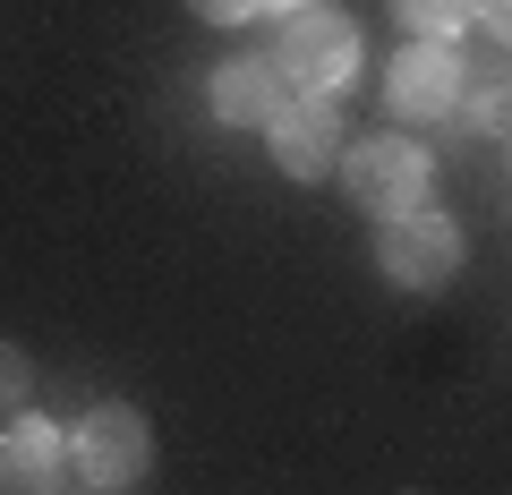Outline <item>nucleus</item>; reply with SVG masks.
Segmentation results:
<instances>
[{
    "instance_id": "obj_11",
    "label": "nucleus",
    "mask_w": 512,
    "mask_h": 495,
    "mask_svg": "<svg viewBox=\"0 0 512 495\" xmlns=\"http://www.w3.org/2000/svg\"><path fill=\"white\" fill-rule=\"evenodd\" d=\"M453 120H461V129H504L512 137V86H461Z\"/></svg>"
},
{
    "instance_id": "obj_13",
    "label": "nucleus",
    "mask_w": 512,
    "mask_h": 495,
    "mask_svg": "<svg viewBox=\"0 0 512 495\" xmlns=\"http://www.w3.org/2000/svg\"><path fill=\"white\" fill-rule=\"evenodd\" d=\"M478 26H487L495 43H512V0H478Z\"/></svg>"
},
{
    "instance_id": "obj_5",
    "label": "nucleus",
    "mask_w": 512,
    "mask_h": 495,
    "mask_svg": "<svg viewBox=\"0 0 512 495\" xmlns=\"http://www.w3.org/2000/svg\"><path fill=\"white\" fill-rule=\"evenodd\" d=\"M265 146H274V163L291 171V180H325V171L342 163V111H333V94H291V103L274 111Z\"/></svg>"
},
{
    "instance_id": "obj_9",
    "label": "nucleus",
    "mask_w": 512,
    "mask_h": 495,
    "mask_svg": "<svg viewBox=\"0 0 512 495\" xmlns=\"http://www.w3.org/2000/svg\"><path fill=\"white\" fill-rule=\"evenodd\" d=\"M393 18L419 43H461V26H478V0H393Z\"/></svg>"
},
{
    "instance_id": "obj_12",
    "label": "nucleus",
    "mask_w": 512,
    "mask_h": 495,
    "mask_svg": "<svg viewBox=\"0 0 512 495\" xmlns=\"http://www.w3.org/2000/svg\"><path fill=\"white\" fill-rule=\"evenodd\" d=\"M205 26H248V18H274V0H188Z\"/></svg>"
},
{
    "instance_id": "obj_6",
    "label": "nucleus",
    "mask_w": 512,
    "mask_h": 495,
    "mask_svg": "<svg viewBox=\"0 0 512 495\" xmlns=\"http://www.w3.org/2000/svg\"><path fill=\"white\" fill-rule=\"evenodd\" d=\"M384 103L402 111V120H453V103H461V52H453V43H410V52H393V69H384Z\"/></svg>"
},
{
    "instance_id": "obj_7",
    "label": "nucleus",
    "mask_w": 512,
    "mask_h": 495,
    "mask_svg": "<svg viewBox=\"0 0 512 495\" xmlns=\"http://www.w3.org/2000/svg\"><path fill=\"white\" fill-rule=\"evenodd\" d=\"M69 436L26 410L18 427H0V495H69Z\"/></svg>"
},
{
    "instance_id": "obj_2",
    "label": "nucleus",
    "mask_w": 512,
    "mask_h": 495,
    "mask_svg": "<svg viewBox=\"0 0 512 495\" xmlns=\"http://www.w3.org/2000/svg\"><path fill=\"white\" fill-rule=\"evenodd\" d=\"M69 470H77V487H94V495L137 487V478L154 470V427H146V410H137V402H94L86 419L69 427Z\"/></svg>"
},
{
    "instance_id": "obj_10",
    "label": "nucleus",
    "mask_w": 512,
    "mask_h": 495,
    "mask_svg": "<svg viewBox=\"0 0 512 495\" xmlns=\"http://www.w3.org/2000/svg\"><path fill=\"white\" fill-rule=\"evenodd\" d=\"M26 402H35V359L18 342H0V427H18Z\"/></svg>"
},
{
    "instance_id": "obj_3",
    "label": "nucleus",
    "mask_w": 512,
    "mask_h": 495,
    "mask_svg": "<svg viewBox=\"0 0 512 495\" xmlns=\"http://www.w3.org/2000/svg\"><path fill=\"white\" fill-rule=\"evenodd\" d=\"M274 69L291 94H342L359 77V26L342 9H291L274 35Z\"/></svg>"
},
{
    "instance_id": "obj_1",
    "label": "nucleus",
    "mask_w": 512,
    "mask_h": 495,
    "mask_svg": "<svg viewBox=\"0 0 512 495\" xmlns=\"http://www.w3.org/2000/svg\"><path fill=\"white\" fill-rule=\"evenodd\" d=\"M333 171H342V197L359 205V214H376V222H402V214H419V205H427L436 154H427L419 137H393V129H376V137H350Z\"/></svg>"
},
{
    "instance_id": "obj_14",
    "label": "nucleus",
    "mask_w": 512,
    "mask_h": 495,
    "mask_svg": "<svg viewBox=\"0 0 512 495\" xmlns=\"http://www.w3.org/2000/svg\"><path fill=\"white\" fill-rule=\"evenodd\" d=\"M274 9H325V0H274Z\"/></svg>"
},
{
    "instance_id": "obj_4",
    "label": "nucleus",
    "mask_w": 512,
    "mask_h": 495,
    "mask_svg": "<svg viewBox=\"0 0 512 495\" xmlns=\"http://www.w3.org/2000/svg\"><path fill=\"white\" fill-rule=\"evenodd\" d=\"M376 265L393 291H444V282L461 274V222H444L436 205H419V214L384 222L376 239Z\"/></svg>"
},
{
    "instance_id": "obj_15",
    "label": "nucleus",
    "mask_w": 512,
    "mask_h": 495,
    "mask_svg": "<svg viewBox=\"0 0 512 495\" xmlns=\"http://www.w3.org/2000/svg\"><path fill=\"white\" fill-rule=\"evenodd\" d=\"M77 495H94V487H77Z\"/></svg>"
},
{
    "instance_id": "obj_8",
    "label": "nucleus",
    "mask_w": 512,
    "mask_h": 495,
    "mask_svg": "<svg viewBox=\"0 0 512 495\" xmlns=\"http://www.w3.org/2000/svg\"><path fill=\"white\" fill-rule=\"evenodd\" d=\"M282 103H291V86H282L274 60L239 52V60H222V69H214V120H231V129H274Z\"/></svg>"
}]
</instances>
